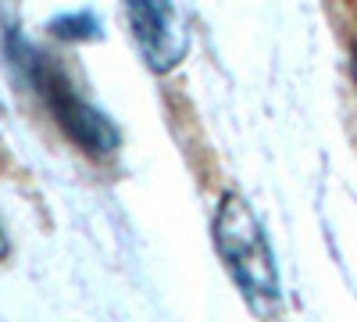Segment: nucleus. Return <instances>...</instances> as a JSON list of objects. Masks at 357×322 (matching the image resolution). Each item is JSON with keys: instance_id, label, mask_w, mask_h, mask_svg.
<instances>
[{"instance_id": "nucleus-1", "label": "nucleus", "mask_w": 357, "mask_h": 322, "mask_svg": "<svg viewBox=\"0 0 357 322\" xmlns=\"http://www.w3.org/2000/svg\"><path fill=\"white\" fill-rule=\"evenodd\" d=\"M4 57L11 65V75L29 86L43 108L54 115V122L61 126L86 154H114L122 143V129L111 122V115L97 108L93 101H86L79 94V86L68 79V72L57 65V57L43 54L33 40H25L18 29H8L4 36Z\"/></svg>"}, {"instance_id": "nucleus-2", "label": "nucleus", "mask_w": 357, "mask_h": 322, "mask_svg": "<svg viewBox=\"0 0 357 322\" xmlns=\"http://www.w3.org/2000/svg\"><path fill=\"white\" fill-rule=\"evenodd\" d=\"M215 247L225 261L229 276L236 279L240 294L264 315H272L282 301V283H279V265L275 251L268 244V233L254 208L240 193H225L218 200V212L211 222Z\"/></svg>"}, {"instance_id": "nucleus-3", "label": "nucleus", "mask_w": 357, "mask_h": 322, "mask_svg": "<svg viewBox=\"0 0 357 322\" xmlns=\"http://www.w3.org/2000/svg\"><path fill=\"white\" fill-rule=\"evenodd\" d=\"M129 29L136 50L143 54L146 68L154 72H172L190 50V33L186 22L175 4H151V0H132L126 8Z\"/></svg>"}, {"instance_id": "nucleus-4", "label": "nucleus", "mask_w": 357, "mask_h": 322, "mask_svg": "<svg viewBox=\"0 0 357 322\" xmlns=\"http://www.w3.org/2000/svg\"><path fill=\"white\" fill-rule=\"evenodd\" d=\"M50 33L57 40H72V43H79V40H100V18L89 11V8L65 11V15H57L50 22Z\"/></svg>"}, {"instance_id": "nucleus-5", "label": "nucleus", "mask_w": 357, "mask_h": 322, "mask_svg": "<svg viewBox=\"0 0 357 322\" xmlns=\"http://www.w3.org/2000/svg\"><path fill=\"white\" fill-rule=\"evenodd\" d=\"M11 254V240H8V233H4V226H0V261H4Z\"/></svg>"}, {"instance_id": "nucleus-6", "label": "nucleus", "mask_w": 357, "mask_h": 322, "mask_svg": "<svg viewBox=\"0 0 357 322\" xmlns=\"http://www.w3.org/2000/svg\"><path fill=\"white\" fill-rule=\"evenodd\" d=\"M354 79H357V50H354Z\"/></svg>"}, {"instance_id": "nucleus-7", "label": "nucleus", "mask_w": 357, "mask_h": 322, "mask_svg": "<svg viewBox=\"0 0 357 322\" xmlns=\"http://www.w3.org/2000/svg\"><path fill=\"white\" fill-rule=\"evenodd\" d=\"M0 115H4V104H0Z\"/></svg>"}]
</instances>
